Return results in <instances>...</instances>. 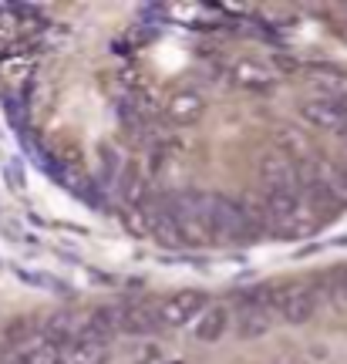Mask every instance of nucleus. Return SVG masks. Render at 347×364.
Wrapping results in <instances>:
<instances>
[{"instance_id": "obj_1", "label": "nucleus", "mask_w": 347, "mask_h": 364, "mask_svg": "<svg viewBox=\"0 0 347 364\" xmlns=\"http://www.w3.org/2000/svg\"><path fill=\"white\" fill-rule=\"evenodd\" d=\"M263 220L280 236H307L310 230L321 223V216L304 203L300 193H267Z\"/></svg>"}, {"instance_id": "obj_2", "label": "nucleus", "mask_w": 347, "mask_h": 364, "mask_svg": "<svg viewBox=\"0 0 347 364\" xmlns=\"http://www.w3.org/2000/svg\"><path fill=\"white\" fill-rule=\"evenodd\" d=\"M206 230L209 240H246L257 233L246 209L226 196H206Z\"/></svg>"}, {"instance_id": "obj_3", "label": "nucleus", "mask_w": 347, "mask_h": 364, "mask_svg": "<svg viewBox=\"0 0 347 364\" xmlns=\"http://www.w3.org/2000/svg\"><path fill=\"white\" fill-rule=\"evenodd\" d=\"M270 311L283 324L300 327L317 317V287L290 284V287H270Z\"/></svg>"}, {"instance_id": "obj_4", "label": "nucleus", "mask_w": 347, "mask_h": 364, "mask_svg": "<svg viewBox=\"0 0 347 364\" xmlns=\"http://www.w3.org/2000/svg\"><path fill=\"white\" fill-rule=\"evenodd\" d=\"M260 176L267 182V193H297L300 189V162L283 152H270L260 162Z\"/></svg>"}, {"instance_id": "obj_5", "label": "nucleus", "mask_w": 347, "mask_h": 364, "mask_svg": "<svg viewBox=\"0 0 347 364\" xmlns=\"http://www.w3.org/2000/svg\"><path fill=\"white\" fill-rule=\"evenodd\" d=\"M206 304L209 300L203 290H179V294H172L155 314H159V324L162 327H182L206 311Z\"/></svg>"}, {"instance_id": "obj_6", "label": "nucleus", "mask_w": 347, "mask_h": 364, "mask_svg": "<svg viewBox=\"0 0 347 364\" xmlns=\"http://www.w3.org/2000/svg\"><path fill=\"white\" fill-rule=\"evenodd\" d=\"M240 338H260V334H267L273 324V311H270V290H257V294H250L243 297L240 304Z\"/></svg>"}, {"instance_id": "obj_7", "label": "nucleus", "mask_w": 347, "mask_h": 364, "mask_svg": "<svg viewBox=\"0 0 347 364\" xmlns=\"http://www.w3.org/2000/svg\"><path fill=\"white\" fill-rule=\"evenodd\" d=\"M304 169L310 172V179L317 182V189H321L334 206H347V166L317 159L314 166H304Z\"/></svg>"}, {"instance_id": "obj_8", "label": "nucleus", "mask_w": 347, "mask_h": 364, "mask_svg": "<svg viewBox=\"0 0 347 364\" xmlns=\"http://www.w3.org/2000/svg\"><path fill=\"white\" fill-rule=\"evenodd\" d=\"M300 118L314 125V129H324V132H347V122H344V112L337 98H310V102L300 105Z\"/></svg>"}, {"instance_id": "obj_9", "label": "nucleus", "mask_w": 347, "mask_h": 364, "mask_svg": "<svg viewBox=\"0 0 347 364\" xmlns=\"http://www.w3.org/2000/svg\"><path fill=\"white\" fill-rule=\"evenodd\" d=\"M317 314H324L331 324L347 327V280L344 277L317 287Z\"/></svg>"}, {"instance_id": "obj_10", "label": "nucleus", "mask_w": 347, "mask_h": 364, "mask_svg": "<svg viewBox=\"0 0 347 364\" xmlns=\"http://www.w3.org/2000/svg\"><path fill=\"white\" fill-rule=\"evenodd\" d=\"M230 317H233V311L226 307V304H206V311L196 317L193 338L199 341V344H216V341L226 334Z\"/></svg>"}, {"instance_id": "obj_11", "label": "nucleus", "mask_w": 347, "mask_h": 364, "mask_svg": "<svg viewBox=\"0 0 347 364\" xmlns=\"http://www.w3.org/2000/svg\"><path fill=\"white\" fill-rule=\"evenodd\" d=\"M203 112H206V102L196 91H176L166 105L169 122H176V125H193V122H199Z\"/></svg>"}, {"instance_id": "obj_12", "label": "nucleus", "mask_w": 347, "mask_h": 364, "mask_svg": "<svg viewBox=\"0 0 347 364\" xmlns=\"http://www.w3.org/2000/svg\"><path fill=\"white\" fill-rule=\"evenodd\" d=\"M145 226H149V233L159 240V243H166V247H179V230H176V223L172 216L166 213L162 203H152V206H145Z\"/></svg>"}, {"instance_id": "obj_13", "label": "nucleus", "mask_w": 347, "mask_h": 364, "mask_svg": "<svg viewBox=\"0 0 347 364\" xmlns=\"http://www.w3.org/2000/svg\"><path fill=\"white\" fill-rule=\"evenodd\" d=\"M159 314L152 307H125L122 314V334H152L159 331Z\"/></svg>"}, {"instance_id": "obj_14", "label": "nucleus", "mask_w": 347, "mask_h": 364, "mask_svg": "<svg viewBox=\"0 0 347 364\" xmlns=\"http://www.w3.org/2000/svg\"><path fill=\"white\" fill-rule=\"evenodd\" d=\"M105 354H108V344L75 338L71 344H68V354L61 358V361H65V364H102Z\"/></svg>"}, {"instance_id": "obj_15", "label": "nucleus", "mask_w": 347, "mask_h": 364, "mask_svg": "<svg viewBox=\"0 0 347 364\" xmlns=\"http://www.w3.org/2000/svg\"><path fill=\"white\" fill-rule=\"evenodd\" d=\"M118 193L125 199V206H142V199H145V179L135 169L125 166L122 176H118Z\"/></svg>"}, {"instance_id": "obj_16", "label": "nucleus", "mask_w": 347, "mask_h": 364, "mask_svg": "<svg viewBox=\"0 0 347 364\" xmlns=\"http://www.w3.org/2000/svg\"><path fill=\"white\" fill-rule=\"evenodd\" d=\"M233 81L243 85V88H267L270 85V71L263 65H253V61H240L233 68Z\"/></svg>"}, {"instance_id": "obj_17", "label": "nucleus", "mask_w": 347, "mask_h": 364, "mask_svg": "<svg viewBox=\"0 0 347 364\" xmlns=\"http://www.w3.org/2000/svg\"><path fill=\"white\" fill-rule=\"evenodd\" d=\"M58 358H61V354H58L54 344L38 341V344H31V348H24V351H17V358H11L7 364H54Z\"/></svg>"}, {"instance_id": "obj_18", "label": "nucleus", "mask_w": 347, "mask_h": 364, "mask_svg": "<svg viewBox=\"0 0 347 364\" xmlns=\"http://www.w3.org/2000/svg\"><path fill=\"white\" fill-rule=\"evenodd\" d=\"M0 78L14 81V85H24L31 78V61H24V58H4L0 61Z\"/></svg>"}, {"instance_id": "obj_19", "label": "nucleus", "mask_w": 347, "mask_h": 364, "mask_svg": "<svg viewBox=\"0 0 347 364\" xmlns=\"http://www.w3.org/2000/svg\"><path fill=\"white\" fill-rule=\"evenodd\" d=\"M280 139H283L287 145H294L297 152H307V142H304V135H297V132H283Z\"/></svg>"}, {"instance_id": "obj_20", "label": "nucleus", "mask_w": 347, "mask_h": 364, "mask_svg": "<svg viewBox=\"0 0 347 364\" xmlns=\"http://www.w3.org/2000/svg\"><path fill=\"white\" fill-rule=\"evenodd\" d=\"M344 280H347V273H344Z\"/></svg>"}]
</instances>
